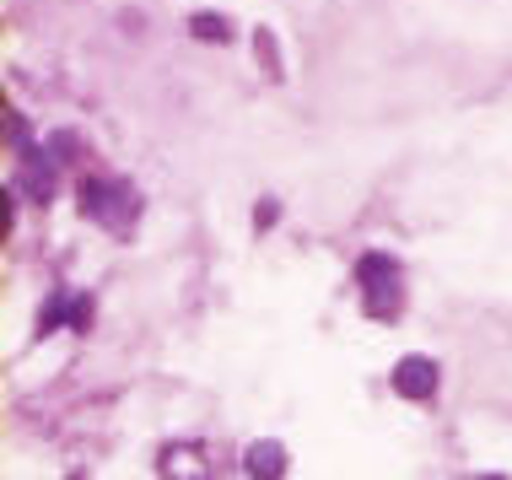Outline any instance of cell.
I'll return each mask as SVG.
<instances>
[{"instance_id":"7a4b0ae2","label":"cell","mask_w":512,"mask_h":480,"mask_svg":"<svg viewBox=\"0 0 512 480\" xmlns=\"http://www.w3.org/2000/svg\"><path fill=\"white\" fill-rule=\"evenodd\" d=\"M356 286H362V308L372 319H399V308H405V270L394 265V254L372 249L362 254V265H356Z\"/></svg>"},{"instance_id":"277c9868","label":"cell","mask_w":512,"mask_h":480,"mask_svg":"<svg viewBox=\"0 0 512 480\" xmlns=\"http://www.w3.org/2000/svg\"><path fill=\"white\" fill-rule=\"evenodd\" d=\"M87 319H92V303H87L81 292H54L49 303H44V313H38V335H49L54 324L87 329Z\"/></svg>"},{"instance_id":"52a82bcc","label":"cell","mask_w":512,"mask_h":480,"mask_svg":"<svg viewBox=\"0 0 512 480\" xmlns=\"http://www.w3.org/2000/svg\"><path fill=\"white\" fill-rule=\"evenodd\" d=\"M189 33L205 38V44H227V22L211 17V11H200V17H189Z\"/></svg>"},{"instance_id":"6da1fadb","label":"cell","mask_w":512,"mask_h":480,"mask_svg":"<svg viewBox=\"0 0 512 480\" xmlns=\"http://www.w3.org/2000/svg\"><path fill=\"white\" fill-rule=\"evenodd\" d=\"M81 211H87V222H98L103 232L130 238L135 216H141V195H135L124 178H87V184H81Z\"/></svg>"},{"instance_id":"3957f363","label":"cell","mask_w":512,"mask_h":480,"mask_svg":"<svg viewBox=\"0 0 512 480\" xmlns=\"http://www.w3.org/2000/svg\"><path fill=\"white\" fill-rule=\"evenodd\" d=\"M394 394H405V400H432L437 394V362L432 356H405V362L394 367Z\"/></svg>"},{"instance_id":"8992f818","label":"cell","mask_w":512,"mask_h":480,"mask_svg":"<svg viewBox=\"0 0 512 480\" xmlns=\"http://www.w3.org/2000/svg\"><path fill=\"white\" fill-rule=\"evenodd\" d=\"M162 475H168V480H205V470H200V448L173 443L168 454H162Z\"/></svg>"},{"instance_id":"5b68a950","label":"cell","mask_w":512,"mask_h":480,"mask_svg":"<svg viewBox=\"0 0 512 480\" xmlns=\"http://www.w3.org/2000/svg\"><path fill=\"white\" fill-rule=\"evenodd\" d=\"M243 464H248L254 480H286V448L281 443H254Z\"/></svg>"}]
</instances>
